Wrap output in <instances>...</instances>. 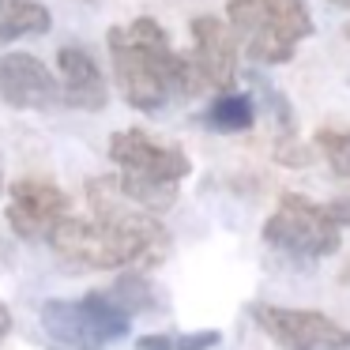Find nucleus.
<instances>
[{
  "label": "nucleus",
  "instance_id": "f257e3e1",
  "mask_svg": "<svg viewBox=\"0 0 350 350\" xmlns=\"http://www.w3.org/2000/svg\"><path fill=\"white\" fill-rule=\"evenodd\" d=\"M87 200L94 219H76L64 211L49 226L46 241L57 256L91 271H121V267H154L170 256V234L154 211H144L117 192L113 177L87 181Z\"/></svg>",
  "mask_w": 350,
  "mask_h": 350
},
{
  "label": "nucleus",
  "instance_id": "f03ea898",
  "mask_svg": "<svg viewBox=\"0 0 350 350\" xmlns=\"http://www.w3.org/2000/svg\"><path fill=\"white\" fill-rule=\"evenodd\" d=\"M113 76L124 102L139 113L170 106L174 98H196L204 94V83L196 76V64L189 53H177L170 46V34L159 19L139 16L129 27H109L106 34Z\"/></svg>",
  "mask_w": 350,
  "mask_h": 350
},
{
  "label": "nucleus",
  "instance_id": "7ed1b4c3",
  "mask_svg": "<svg viewBox=\"0 0 350 350\" xmlns=\"http://www.w3.org/2000/svg\"><path fill=\"white\" fill-rule=\"evenodd\" d=\"M226 23L256 64L294 61V49L317 31L305 0H230Z\"/></svg>",
  "mask_w": 350,
  "mask_h": 350
},
{
  "label": "nucleus",
  "instance_id": "20e7f679",
  "mask_svg": "<svg viewBox=\"0 0 350 350\" xmlns=\"http://www.w3.org/2000/svg\"><path fill=\"white\" fill-rule=\"evenodd\" d=\"M339 237H342V226L332 219L327 204H312L297 192H282L275 215L264 222V241L271 249L301 260L332 256L339 249Z\"/></svg>",
  "mask_w": 350,
  "mask_h": 350
},
{
  "label": "nucleus",
  "instance_id": "39448f33",
  "mask_svg": "<svg viewBox=\"0 0 350 350\" xmlns=\"http://www.w3.org/2000/svg\"><path fill=\"white\" fill-rule=\"evenodd\" d=\"M249 317L275 347L282 350H350V332L317 309H286V305H249Z\"/></svg>",
  "mask_w": 350,
  "mask_h": 350
},
{
  "label": "nucleus",
  "instance_id": "423d86ee",
  "mask_svg": "<svg viewBox=\"0 0 350 350\" xmlns=\"http://www.w3.org/2000/svg\"><path fill=\"white\" fill-rule=\"evenodd\" d=\"M109 159H113V166H121V174H136V177H147V181L181 185L192 174V162L181 147L159 144L139 129L113 132L109 136Z\"/></svg>",
  "mask_w": 350,
  "mask_h": 350
},
{
  "label": "nucleus",
  "instance_id": "0eeeda50",
  "mask_svg": "<svg viewBox=\"0 0 350 350\" xmlns=\"http://www.w3.org/2000/svg\"><path fill=\"white\" fill-rule=\"evenodd\" d=\"M68 204L72 200L61 185L46 181V177H19L8 189V207H4V215H8V226L16 237L38 241V237H46L49 226L68 211Z\"/></svg>",
  "mask_w": 350,
  "mask_h": 350
},
{
  "label": "nucleus",
  "instance_id": "6e6552de",
  "mask_svg": "<svg viewBox=\"0 0 350 350\" xmlns=\"http://www.w3.org/2000/svg\"><path fill=\"white\" fill-rule=\"evenodd\" d=\"M192 64L204 91H230L237 83V34L215 16L192 19Z\"/></svg>",
  "mask_w": 350,
  "mask_h": 350
},
{
  "label": "nucleus",
  "instance_id": "1a4fd4ad",
  "mask_svg": "<svg viewBox=\"0 0 350 350\" xmlns=\"http://www.w3.org/2000/svg\"><path fill=\"white\" fill-rule=\"evenodd\" d=\"M0 102L12 109H53L61 106L57 76L31 53L0 57Z\"/></svg>",
  "mask_w": 350,
  "mask_h": 350
},
{
  "label": "nucleus",
  "instance_id": "9d476101",
  "mask_svg": "<svg viewBox=\"0 0 350 350\" xmlns=\"http://www.w3.org/2000/svg\"><path fill=\"white\" fill-rule=\"evenodd\" d=\"M57 72H61V102L72 109H106L109 87L94 57L79 46L57 49Z\"/></svg>",
  "mask_w": 350,
  "mask_h": 350
},
{
  "label": "nucleus",
  "instance_id": "9b49d317",
  "mask_svg": "<svg viewBox=\"0 0 350 350\" xmlns=\"http://www.w3.org/2000/svg\"><path fill=\"white\" fill-rule=\"evenodd\" d=\"M42 327L64 350H102L106 347V339L94 332L83 301H61V297L46 301L42 305Z\"/></svg>",
  "mask_w": 350,
  "mask_h": 350
},
{
  "label": "nucleus",
  "instance_id": "f8f14e48",
  "mask_svg": "<svg viewBox=\"0 0 350 350\" xmlns=\"http://www.w3.org/2000/svg\"><path fill=\"white\" fill-rule=\"evenodd\" d=\"M204 124L211 132H222V136H234V132H249L256 124V106H252L249 94H237L234 87L230 91H219V98L207 106Z\"/></svg>",
  "mask_w": 350,
  "mask_h": 350
},
{
  "label": "nucleus",
  "instance_id": "ddd939ff",
  "mask_svg": "<svg viewBox=\"0 0 350 350\" xmlns=\"http://www.w3.org/2000/svg\"><path fill=\"white\" fill-rule=\"evenodd\" d=\"M53 27L49 8L38 0H8L0 12V42H16L27 34H46Z\"/></svg>",
  "mask_w": 350,
  "mask_h": 350
},
{
  "label": "nucleus",
  "instance_id": "4468645a",
  "mask_svg": "<svg viewBox=\"0 0 350 350\" xmlns=\"http://www.w3.org/2000/svg\"><path fill=\"white\" fill-rule=\"evenodd\" d=\"M312 147L324 154V162L332 166L335 177L350 181V129H317Z\"/></svg>",
  "mask_w": 350,
  "mask_h": 350
},
{
  "label": "nucleus",
  "instance_id": "2eb2a0df",
  "mask_svg": "<svg viewBox=\"0 0 350 350\" xmlns=\"http://www.w3.org/2000/svg\"><path fill=\"white\" fill-rule=\"evenodd\" d=\"M222 335L219 332H162V335H144L136 339V350H215Z\"/></svg>",
  "mask_w": 350,
  "mask_h": 350
},
{
  "label": "nucleus",
  "instance_id": "dca6fc26",
  "mask_svg": "<svg viewBox=\"0 0 350 350\" xmlns=\"http://www.w3.org/2000/svg\"><path fill=\"white\" fill-rule=\"evenodd\" d=\"M113 297H117V301H121L129 312H139V309H147V305L154 301L147 279H139V275H124V279L117 282V294H113Z\"/></svg>",
  "mask_w": 350,
  "mask_h": 350
},
{
  "label": "nucleus",
  "instance_id": "f3484780",
  "mask_svg": "<svg viewBox=\"0 0 350 350\" xmlns=\"http://www.w3.org/2000/svg\"><path fill=\"white\" fill-rule=\"evenodd\" d=\"M275 159H279L282 166H309V147L297 144L294 132H282V139L275 144Z\"/></svg>",
  "mask_w": 350,
  "mask_h": 350
},
{
  "label": "nucleus",
  "instance_id": "a211bd4d",
  "mask_svg": "<svg viewBox=\"0 0 350 350\" xmlns=\"http://www.w3.org/2000/svg\"><path fill=\"white\" fill-rule=\"evenodd\" d=\"M327 211H332V219L339 222V226H350V196L332 200V204H327Z\"/></svg>",
  "mask_w": 350,
  "mask_h": 350
},
{
  "label": "nucleus",
  "instance_id": "6ab92c4d",
  "mask_svg": "<svg viewBox=\"0 0 350 350\" xmlns=\"http://www.w3.org/2000/svg\"><path fill=\"white\" fill-rule=\"evenodd\" d=\"M8 332H12V309L0 301V339H8Z\"/></svg>",
  "mask_w": 350,
  "mask_h": 350
},
{
  "label": "nucleus",
  "instance_id": "aec40b11",
  "mask_svg": "<svg viewBox=\"0 0 350 350\" xmlns=\"http://www.w3.org/2000/svg\"><path fill=\"white\" fill-rule=\"evenodd\" d=\"M332 4H339V8H347V12H350V0H332Z\"/></svg>",
  "mask_w": 350,
  "mask_h": 350
},
{
  "label": "nucleus",
  "instance_id": "412c9836",
  "mask_svg": "<svg viewBox=\"0 0 350 350\" xmlns=\"http://www.w3.org/2000/svg\"><path fill=\"white\" fill-rule=\"evenodd\" d=\"M342 282H350V264H347V267H342Z\"/></svg>",
  "mask_w": 350,
  "mask_h": 350
},
{
  "label": "nucleus",
  "instance_id": "4be33fe9",
  "mask_svg": "<svg viewBox=\"0 0 350 350\" xmlns=\"http://www.w3.org/2000/svg\"><path fill=\"white\" fill-rule=\"evenodd\" d=\"M4 4H8V0H0V12H4Z\"/></svg>",
  "mask_w": 350,
  "mask_h": 350
},
{
  "label": "nucleus",
  "instance_id": "5701e85b",
  "mask_svg": "<svg viewBox=\"0 0 350 350\" xmlns=\"http://www.w3.org/2000/svg\"><path fill=\"white\" fill-rule=\"evenodd\" d=\"M342 34H347V38H350V27H347V31H342Z\"/></svg>",
  "mask_w": 350,
  "mask_h": 350
}]
</instances>
